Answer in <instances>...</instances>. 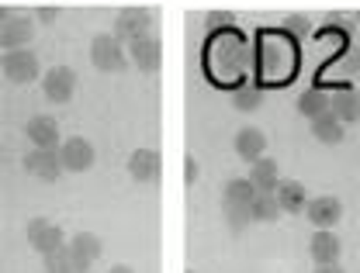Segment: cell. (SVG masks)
I'll return each instance as SVG.
<instances>
[{
  "instance_id": "obj_1",
  "label": "cell",
  "mask_w": 360,
  "mask_h": 273,
  "mask_svg": "<svg viewBox=\"0 0 360 273\" xmlns=\"http://www.w3.org/2000/svg\"><path fill=\"white\" fill-rule=\"evenodd\" d=\"M205 55L212 59V69H215V76H222V80H239L243 73H246V66H250V48L243 42V35L236 32V28H222V35H215L208 48H205Z\"/></svg>"
},
{
  "instance_id": "obj_2",
  "label": "cell",
  "mask_w": 360,
  "mask_h": 273,
  "mask_svg": "<svg viewBox=\"0 0 360 273\" xmlns=\"http://www.w3.org/2000/svg\"><path fill=\"white\" fill-rule=\"evenodd\" d=\"M257 69H260V76H267V80H277V76H284L288 69H291V55H295V46L288 42V35L284 32H260V39H257Z\"/></svg>"
},
{
  "instance_id": "obj_3",
  "label": "cell",
  "mask_w": 360,
  "mask_h": 273,
  "mask_svg": "<svg viewBox=\"0 0 360 273\" xmlns=\"http://www.w3.org/2000/svg\"><path fill=\"white\" fill-rule=\"evenodd\" d=\"M0 69H4V76H7L11 84H18V87L35 84L39 73H42L39 55H35L32 48H11V52H4V55H0Z\"/></svg>"
},
{
  "instance_id": "obj_4",
  "label": "cell",
  "mask_w": 360,
  "mask_h": 273,
  "mask_svg": "<svg viewBox=\"0 0 360 273\" xmlns=\"http://www.w3.org/2000/svg\"><path fill=\"white\" fill-rule=\"evenodd\" d=\"M153 21H156V18H153L146 7H125V11L115 18V32H111V35H115L122 46H125V42L132 46L135 39L153 35Z\"/></svg>"
},
{
  "instance_id": "obj_5",
  "label": "cell",
  "mask_w": 360,
  "mask_h": 273,
  "mask_svg": "<svg viewBox=\"0 0 360 273\" xmlns=\"http://www.w3.org/2000/svg\"><path fill=\"white\" fill-rule=\"evenodd\" d=\"M25 239H28V246L39 256H49V253H56V249L66 246V232L56 225V222H49V218H32L28 228H25Z\"/></svg>"
},
{
  "instance_id": "obj_6",
  "label": "cell",
  "mask_w": 360,
  "mask_h": 273,
  "mask_svg": "<svg viewBox=\"0 0 360 273\" xmlns=\"http://www.w3.org/2000/svg\"><path fill=\"white\" fill-rule=\"evenodd\" d=\"M90 62L101 73H122L125 69V46L115 35H97L90 42Z\"/></svg>"
},
{
  "instance_id": "obj_7",
  "label": "cell",
  "mask_w": 360,
  "mask_h": 273,
  "mask_svg": "<svg viewBox=\"0 0 360 273\" xmlns=\"http://www.w3.org/2000/svg\"><path fill=\"white\" fill-rule=\"evenodd\" d=\"M94 159H97V152L84 135H70L59 142V163H63L66 173H87Z\"/></svg>"
},
{
  "instance_id": "obj_8",
  "label": "cell",
  "mask_w": 360,
  "mask_h": 273,
  "mask_svg": "<svg viewBox=\"0 0 360 273\" xmlns=\"http://www.w3.org/2000/svg\"><path fill=\"white\" fill-rule=\"evenodd\" d=\"M21 166L28 170V177H35V180H42V183H56L66 173L63 163H59V149H35L32 145V152L21 159Z\"/></svg>"
},
{
  "instance_id": "obj_9",
  "label": "cell",
  "mask_w": 360,
  "mask_h": 273,
  "mask_svg": "<svg viewBox=\"0 0 360 273\" xmlns=\"http://www.w3.org/2000/svg\"><path fill=\"white\" fill-rule=\"evenodd\" d=\"M42 93L49 104H70L77 93V73L70 66H52L42 76Z\"/></svg>"
},
{
  "instance_id": "obj_10",
  "label": "cell",
  "mask_w": 360,
  "mask_h": 273,
  "mask_svg": "<svg viewBox=\"0 0 360 273\" xmlns=\"http://www.w3.org/2000/svg\"><path fill=\"white\" fill-rule=\"evenodd\" d=\"M35 39V21L28 14H7L0 21V48H28V42Z\"/></svg>"
},
{
  "instance_id": "obj_11",
  "label": "cell",
  "mask_w": 360,
  "mask_h": 273,
  "mask_svg": "<svg viewBox=\"0 0 360 273\" xmlns=\"http://www.w3.org/2000/svg\"><path fill=\"white\" fill-rule=\"evenodd\" d=\"M70 260H73V273H87L94 263H97V256L104 253V242L94 235V232H77L70 242Z\"/></svg>"
},
{
  "instance_id": "obj_12",
  "label": "cell",
  "mask_w": 360,
  "mask_h": 273,
  "mask_svg": "<svg viewBox=\"0 0 360 273\" xmlns=\"http://www.w3.org/2000/svg\"><path fill=\"white\" fill-rule=\"evenodd\" d=\"M129 59L139 73H160L163 66V42L156 35H142L129 46Z\"/></svg>"
},
{
  "instance_id": "obj_13",
  "label": "cell",
  "mask_w": 360,
  "mask_h": 273,
  "mask_svg": "<svg viewBox=\"0 0 360 273\" xmlns=\"http://www.w3.org/2000/svg\"><path fill=\"white\" fill-rule=\"evenodd\" d=\"M129 173L139 183H156L163 177V156L160 149H135L129 156Z\"/></svg>"
},
{
  "instance_id": "obj_14",
  "label": "cell",
  "mask_w": 360,
  "mask_h": 273,
  "mask_svg": "<svg viewBox=\"0 0 360 273\" xmlns=\"http://www.w3.org/2000/svg\"><path fill=\"white\" fill-rule=\"evenodd\" d=\"M309 253H312L315 267L322 263H340V253H343V242L333 228H315L312 242H309Z\"/></svg>"
},
{
  "instance_id": "obj_15",
  "label": "cell",
  "mask_w": 360,
  "mask_h": 273,
  "mask_svg": "<svg viewBox=\"0 0 360 273\" xmlns=\"http://www.w3.org/2000/svg\"><path fill=\"white\" fill-rule=\"evenodd\" d=\"M305 215H309V222H312L315 228H333L343 218V204H340V197L322 194V197H312V201L305 204Z\"/></svg>"
},
{
  "instance_id": "obj_16",
  "label": "cell",
  "mask_w": 360,
  "mask_h": 273,
  "mask_svg": "<svg viewBox=\"0 0 360 273\" xmlns=\"http://www.w3.org/2000/svg\"><path fill=\"white\" fill-rule=\"evenodd\" d=\"M25 135L28 142L35 145V149H59V125H56V118H49V114H35L28 125H25Z\"/></svg>"
},
{
  "instance_id": "obj_17",
  "label": "cell",
  "mask_w": 360,
  "mask_h": 273,
  "mask_svg": "<svg viewBox=\"0 0 360 273\" xmlns=\"http://www.w3.org/2000/svg\"><path fill=\"white\" fill-rule=\"evenodd\" d=\"M236 156L239 159H246V163H253V159H260L264 152H267V135H264V128H253V125H246V128H239L236 132Z\"/></svg>"
},
{
  "instance_id": "obj_18",
  "label": "cell",
  "mask_w": 360,
  "mask_h": 273,
  "mask_svg": "<svg viewBox=\"0 0 360 273\" xmlns=\"http://www.w3.org/2000/svg\"><path fill=\"white\" fill-rule=\"evenodd\" d=\"M274 197H277V204H281L284 215H298L309 204V190H305L302 180H281L277 190H274Z\"/></svg>"
},
{
  "instance_id": "obj_19",
  "label": "cell",
  "mask_w": 360,
  "mask_h": 273,
  "mask_svg": "<svg viewBox=\"0 0 360 273\" xmlns=\"http://www.w3.org/2000/svg\"><path fill=\"white\" fill-rule=\"evenodd\" d=\"M250 183L257 187V194H274V190H277V183H281L277 163L267 159V156L253 159V163H250Z\"/></svg>"
},
{
  "instance_id": "obj_20",
  "label": "cell",
  "mask_w": 360,
  "mask_h": 273,
  "mask_svg": "<svg viewBox=\"0 0 360 273\" xmlns=\"http://www.w3.org/2000/svg\"><path fill=\"white\" fill-rule=\"evenodd\" d=\"M329 111L343 121V125H354L360 121V93L357 91H340L333 93V100H329Z\"/></svg>"
},
{
  "instance_id": "obj_21",
  "label": "cell",
  "mask_w": 360,
  "mask_h": 273,
  "mask_svg": "<svg viewBox=\"0 0 360 273\" xmlns=\"http://www.w3.org/2000/svg\"><path fill=\"white\" fill-rule=\"evenodd\" d=\"M312 135L319 138L322 145H336V142H343V121H340L333 111H326V114L312 118Z\"/></svg>"
},
{
  "instance_id": "obj_22",
  "label": "cell",
  "mask_w": 360,
  "mask_h": 273,
  "mask_svg": "<svg viewBox=\"0 0 360 273\" xmlns=\"http://www.w3.org/2000/svg\"><path fill=\"white\" fill-rule=\"evenodd\" d=\"M329 100H333V93L319 91V87H309V91H302V97H298V111L312 121V118L329 111Z\"/></svg>"
},
{
  "instance_id": "obj_23",
  "label": "cell",
  "mask_w": 360,
  "mask_h": 273,
  "mask_svg": "<svg viewBox=\"0 0 360 273\" xmlns=\"http://www.w3.org/2000/svg\"><path fill=\"white\" fill-rule=\"evenodd\" d=\"M257 197V187L250 183V177H236L222 187V204H250Z\"/></svg>"
},
{
  "instance_id": "obj_24",
  "label": "cell",
  "mask_w": 360,
  "mask_h": 273,
  "mask_svg": "<svg viewBox=\"0 0 360 273\" xmlns=\"http://www.w3.org/2000/svg\"><path fill=\"white\" fill-rule=\"evenodd\" d=\"M250 215H253V222H277L284 211H281V204H277V197L274 194H257L253 201H250Z\"/></svg>"
},
{
  "instance_id": "obj_25",
  "label": "cell",
  "mask_w": 360,
  "mask_h": 273,
  "mask_svg": "<svg viewBox=\"0 0 360 273\" xmlns=\"http://www.w3.org/2000/svg\"><path fill=\"white\" fill-rule=\"evenodd\" d=\"M264 104V93H260V87H253V84H243V87H236V93H232V107L236 111H257Z\"/></svg>"
},
{
  "instance_id": "obj_26",
  "label": "cell",
  "mask_w": 360,
  "mask_h": 273,
  "mask_svg": "<svg viewBox=\"0 0 360 273\" xmlns=\"http://www.w3.org/2000/svg\"><path fill=\"white\" fill-rule=\"evenodd\" d=\"M222 215H225V225L232 228V232H243V228L253 222L250 204H222Z\"/></svg>"
},
{
  "instance_id": "obj_27",
  "label": "cell",
  "mask_w": 360,
  "mask_h": 273,
  "mask_svg": "<svg viewBox=\"0 0 360 273\" xmlns=\"http://www.w3.org/2000/svg\"><path fill=\"white\" fill-rule=\"evenodd\" d=\"M42 273H73V260H70V246L56 249L42 256Z\"/></svg>"
},
{
  "instance_id": "obj_28",
  "label": "cell",
  "mask_w": 360,
  "mask_h": 273,
  "mask_svg": "<svg viewBox=\"0 0 360 273\" xmlns=\"http://www.w3.org/2000/svg\"><path fill=\"white\" fill-rule=\"evenodd\" d=\"M281 32H284L288 39H309V32H312V21H309L305 14H291V18H284Z\"/></svg>"
},
{
  "instance_id": "obj_29",
  "label": "cell",
  "mask_w": 360,
  "mask_h": 273,
  "mask_svg": "<svg viewBox=\"0 0 360 273\" xmlns=\"http://www.w3.org/2000/svg\"><path fill=\"white\" fill-rule=\"evenodd\" d=\"M205 25H208V28H219V25H225V28H232V25H236V18H232L229 11H212V14L205 18Z\"/></svg>"
},
{
  "instance_id": "obj_30",
  "label": "cell",
  "mask_w": 360,
  "mask_h": 273,
  "mask_svg": "<svg viewBox=\"0 0 360 273\" xmlns=\"http://www.w3.org/2000/svg\"><path fill=\"white\" fill-rule=\"evenodd\" d=\"M187 170H184V177H187V183H194L198 180V159L194 156H187V163H184Z\"/></svg>"
},
{
  "instance_id": "obj_31",
  "label": "cell",
  "mask_w": 360,
  "mask_h": 273,
  "mask_svg": "<svg viewBox=\"0 0 360 273\" xmlns=\"http://www.w3.org/2000/svg\"><path fill=\"white\" fill-rule=\"evenodd\" d=\"M315 273H343L340 263H322V267H315Z\"/></svg>"
},
{
  "instance_id": "obj_32",
  "label": "cell",
  "mask_w": 360,
  "mask_h": 273,
  "mask_svg": "<svg viewBox=\"0 0 360 273\" xmlns=\"http://www.w3.org/2000/svg\"><path fill=\"white\" fill-rule=\"evenodd\" d=\"M108 273H135V270H132V267H122V263H118V267H111Z\"/></svg>"
},
{
  "instance_id": "obj_33",
  "label": "cell",
  "mask_w": 360,
  "mask_h": 273,
  "mask_svg": "<svg viewBox=\"0 0 360 273\" xmlns=\"http://www.w3.org/2000/svg\"><path fill=\"white\" fill-rule=\"evenodd\" d=\"M4 18H7V11H0V21H4Z\"/></svg>"
},
{
  "instance_id": "obj_34",
  "label": "cell",
  "mask_w": 360,
  "mask_h": 273,
  "mask_svg": "<svg viewBox=\"0 0 360 273\" xmlns=\"http://www.w3.org/2000/svg\"><path fill=\"white\" fill-rule=\"evenodd\" d=\"M357 21H360V14H357Z\"/></svg>"
},
{
  "instance_id": "obj_35",
  "label": "cell",
  "mask_w": 360,
  "mask_h": 273,
  "mask_svg": "<svg viewBox=\"0 0 360 273\" xmlns=\"http://www.w3.org/2000/svg\"><path fill=\"white\" fill-rule=\"evenodd\" d=\"M191 273H194V270H191Z\"/></svg>"
},
{
  "instance_id": "obj_36",
  "label": "cell",
  "mask_w": 360,
  "mask_h": 273,
  "mask_svg": "<svg viewBox=\"0 0 360 273\" xmlns=\"http://www.w3.org/2000/svg\"><path fill=\"white\" fill-rule=\"evenodd\" d=\"M87 273H90V270H87Z\"/></svg>"
}]
</instances>
